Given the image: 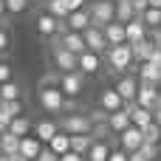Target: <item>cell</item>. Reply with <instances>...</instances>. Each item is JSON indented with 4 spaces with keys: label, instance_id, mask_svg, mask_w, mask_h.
<instances>
[{
    "label": "cell",
    "instance_id": "6da1fadb",
    "mask_svg": "<svg viewBox=\"0 0 161 161\" xmlns=\"http://www.w3.org/2000/svg\"><path fill=\"white\" fill-rule=\"evenodd\" d=\"M105 62H108V68L113 71V74H127L136 62H133V48H130V42H122V45H110L108 51H105Z\"/></svg>",
    "mask_w": 161,
    "mask_h": 161
},
{
    "label": "cell",
    "instance_id": "7a4b0ae2",
    "mask_svg": "<svg viewBox=\"0 0 161 161\" xmlns=\"http://www.w3.org/2000/svg\"><path fill=\"white\" fill-rule=\"evenodd\" d=\"M57 125H59V130L62 133H68V136H76V133H91L93 130V122H91V116L88 113H62V119H57Z\"/></svg>",
    "mask_w": 161,
    "mask_h": 161
},
{
    "label": "cell",
    "instance_id": "3957f363",
    "mask_svg": "<svg viewBox=\"0 0 161 161\" xmlns=\"http://www.w3.org/2000/svg\"><path fill=\"white\" fill-rule=\"evenodd\" d=\"M37 102L45 113L51 116H62V108H65V96L59 88H37Z\"/></svg>",
    "mask_w": 161,
    "mask_h": 161
},
{
    "label": "cell",
    "instance_id": "277c9868",
    "mask_svg": "<svg viewBox=\"0 0 161 161\" xmlns=\"http://www.w3.org/2000/svg\"><path fill=\"white\" fill-rule=\"evenodd\" d=\"M88 11H91V23L96 28H105L108 23L116 20V0H93Z\"/></svg>",
    "mask_w": 161,
    "mask_h": 161
},
{
    "label": "cell",
    "instance_id": "5b68a950",
    "mask_svg": "<svg viewBox=\"0 0 161 161\" xmlns=\"http://www.w3.org/2000/svg\"><path fill=\"white\" fill-rule=\"evenodd\" d=\"M51 62L59 74H71V71H79V57L57 42H51Z\"/></svg>",
    "mask_w": 161,
    "mask_h": 161
},
{
    "label": "cell",
    "instance_id": "8992f818",
    "mask_svg": "<svg viewBox=\"0 0 161 161\" xmlns=\"http://www.w3.org/2000/svg\"><path fill=\"white\" fill-rule=\"evenodd\" d=\"M34 28H37V34H40V37H45V40H54L57 34H62V31H65V23H62V20H57L54 14H48V11L42 8V11H37Z\"/></svg>",
    "mask_w": 161,
    "mask_h": 161
},
{
    "label": "cell",
    "instance_id": "52a82bcc",
    "mask_svg": "<svg viewBox=\"0 0 161 161\" xmlns=\"http://www.w3.org/2000/svg\"><path fill=\"white\" fill-rule=\"evenodd\" d=\"M59 91H62L65 99H79L82 91H85V74H79V71L62 74L59 76Z\"/></svg>",
    "mask_w": 161,
    "mask_h": 161
},
{
    "label": "cell",
    "instance_id": "ba28073f",
    "mask_svg": "<svg viewBox=\"0 0 161 161\" xmlns=\"http://www.w3.org/2000/svg\"><path fill=\"white\" fill-rule=\"evenodd\" d=\"M51 42H57V45H62V48H68V51H74L76 57L82 54V51H88L85 48V37H82V31H62V34H57Z\"/></svg>",
    "mask_w": 161,
    "mask_h": 161
},
{
    "label": "cell",
    "instance_id": "9c48e42d",
    "mask_svg": "<svg viewBox=\"0 0 161 161\" xmlns=\"http://www.w3.org/2000/svg\"><path fill=\"white\" fill-rule=\"evenodd\" d=\"M116 139H119V147H122L125 153H136V150H142V144H144V133H142L136 125H130L127 130H122Z\"/></svg>",
    "mask_w": 161,
    "mask_h": 161
},
{
    "label": "cell",
    "instance_id": "30bf717a",
    "mask_svg": "<svg viewBox=\"0 0 161 161\" xmlns=\"http://www.w3.org/2000/svg\"><path fill=\"white\" fill-rule=\"evenodd\" d=\"M116 93L125 99V102H136V93H139V76L136 74H122L116 79Z\"/></svg>",
    "mask_w": 161,
    "mask_h": 161
},
{
    "label": "cell",
    "instance_id": "8fae6325",
    "mask_svg": "<svg viewBox=\"0 0 161 161\" xmlns=\"http://www.w3.org/2000/svg\"><path fill=\"white\" fill-rule=\"evenodd\" d=\"M82 37H85V48H88V51H96V54L105 57V51H108V40H105V31H102V28L88 25V28L82 31Z\"/></svg>",
    "mask_w": 161,
    "mask_h": 161
},
{
    "label": "cell",
    "instance_id": "7c38bea8",
    "mask_svg": "<svg viewBox=\"0 0 161 161\" xmlns=\"http://www.w3.org/2000/svg\"><path fill=\"white\" fill-rule=\"evenodd\" d=\"M158 88H161V85H150V82H139L136 105H139V108H147V110H156V105H158Z\"/></svg>",
    "mask_w": 161,
    "mask_h": 161
},
{
    "label": "cell",
    "instance_id": "4fadbf2b",
    "mask_svg": "<svg viewBox=\"0 0 161 161\" xmlns=\"http://www.w3.org/2000/svg\"><path fill=\"white\" fill-rule=\"evenodd\" d=\"M102 62H105L102 54H96V51H82V54H79V74L96 76V74L102 71Z\"/></svg>",
    "mask_w": 161,
    "mask_h": 161
},
{
    "label": "cell",
    "instance_id": "5bb4252c",
    "mask_svg": "<svg viewBox=\"0 0 161 161\" xmlns=\"http://www.w3.org/2000/svg\"><path fill=\"white\" fill-rule=\"evenodd\" d=\"M62 23H65V28H68V31H85L88 25H93V23H91V11H88V6H85V8L71 11Z\"/></svg>",
    "mask_w": 161,
    "mask_h": 161
},
{
    "label": "cell",
    "instance_id": "9a60e30c",
    "mask_svg": "<svg viewBox=\"0 0 161 161\" xmlns=\"http://www.w3.org/2000/svg\"><path fill=\"white\" fill-rule=\"evenodd\" d=\"M125 108L130 110V122L139 127V130H144L147 125H153L156 119H153V110H147V108H139L136 102H125Z\"/></svg>",
    "mask_w": 161,
    "mask_h": 161
},
{
    "label": "cell",
    "instance_id": "2e32d148",
    "mask_svg": "<svg viewBox=\"0 0 161 161\" xmlns=\"http://www.w3.org/2000/svg\"><path fill=\"white\" fill-rule=\"evenodd\" d=\"M99 108H102L105 113H113V110H122V108H125V99L116 93V88H105V91L99 93Z\"/></svg>",
    "mask_w": 161,
    "mask_h": 161
},
{
    "label": "cell",
    "instance_id": "e0dca14e",
    "mask_svg": "<svg viewBox=\"0 0 161 161\" xmlns=\"http://www.w3.org/2000/svg\"><path fill=\"white\" fill-rule=\"evenodd\" d=\"M130 125H133V122H130V110H127V108L108 113V127H110V133H113V136H119V133H122V130H127Z\"/></svg>",
    "mask_w": 161,
    "mask_h": 161
},
{
    "label": "cell",
    "instance_id": "ac0fdd59",
    "mask_svg": "<svg viewBox=\"0 0 161 161\" xmlns=\"http://www.w3.org/2000/svg\"><path fill=\"white\" fill-rule=\"evenodd\" d=\"M57 133H59V125H57L54 119H40V122H34V136H37L42 144H48Z\"/></svg>",
    "mask_w": 161,
    "mask_h": 161
},
{
    "label": "cell",
    "instance_id": "d6986e66",
    "mask_svg": "<svg viewBox=\"0 0 161 161\" xmlns=\"http://www.w3.org/2000/svg\"><path fill=\"white\" fill-rule=\"evenodd\" d=\"M125 34H127V42H130V45L147 40V25H144V20H142V17H133L130 23H125Z\"/></svg>",
    "mask_w": 161,
    "mask_h": 161
},
{
    "label": "cell",
    "instance_id": "ffe728a7",
    "mask_svg": "<svg viewBox=\"0 0 161 161\" xmlns=\"http://www.w3.org/2000/svg\"><path fill=\"white\" fill-rule=\"evenodd\" d=\"M102 31H105L108 48H110V45H122V42H127V34H125V23H119V20L108 23V25H105Z\"/></svg>",
    "mask_w": 161,
    "mask_h": 161
},
{
    "label": "cell",
    "instance_id": "44dd1931",
    "mask_svg": "<svg viewBox=\"0 0 161 161\" xmlns=\"http://www.w3.org/2000/svg\"><path fill=\"white\" fill-rule=\"evenodd\" d=\"M42 147H45V144H42V142H40L34 133H31V136L20 139V150H17V153H20V156H25L28 161H34L37 156H40V153H42Z\"/></svg>",
    "mask_w": 161,
    "mask_h": 161
},
{
    "label": "cell",
    "instance_id": "7402d4cb",
    "mask_svg": "<svg viewBox=\"0 0 161 161\" xmlns=\"http://www.w3.org/2000/svg\"><path fill=\"white\" fill-rule=\"evenodd\" d=\"M130 48H133V62H136V65L147 62V59L153 57V51H156V45H153V40H150V37H147V40H142V42H133Z\"/></svg>",
    "mask_w": 161,
    "mask_h": 161
},
{
    "label": "cell",
    "instance_id": "603a6c76",
    "mask_svg": "<svg viewBox=\"0 0 161 161\" xmlns=\"http://www.w3.org/2000/svg\"><path fill=\"white\" fill-rule=\"evenodd\" d=\"M8 133H14L17 139H25V136H31L34 133V122L23 113V116H17V119H11V127H8Z\"/></svg>",
    "mask_w": 161,
    "mask_h": 161
},
{
    "label": "cell",
    "instance_id": "cb8c5ba5",
    "mask_svg": "<svg viewBox=\"0 0 161 161\" xmlns=\"http://www.w3.org/2000/svg\"><path fill=\"white\" fill-rule=\"evenodd\" d=\"M139 82H150V85H161V68H156L153 62H142L139 65Z\"/></svg>",
    "mask_w": 161,
    "mask_h": 161
},
{
    "label": "cell",
    "instance_id": "d4e9b609",
    "mask_svg": "<svg viewBox=\"0 0 161 161\" xmlns=\"http://www.w3.org/2000/svg\"><path fill=\"white\" fill-rule=\"evenodd\" d=\"M110 150H113L110 142H93L91 150H88V156H85V161H108L110 158Z\"/></svg>",
    "mask_w": 161,
    "mask_h": 161
},
{
    "label": "cell",
    "instance_id": "484cf974",
    "mask_svg": "<svg viewBox=\"0 0 161 161\" xmlns=\"http://www.w3.org/2000/svg\"><path fill=\"white\" fill-rule=\"evenodd\" d=\"M45 147H48L51 153H57V156H65V153H71V136L59 130V133H57V136H54Z\"/></svg>",
    "mask_w": 161,
    "mask_h": 161
},
{
    "label": "cell",
    "instance_id": "4316f807",
    "mask_svg": "<svg viewBox=\"0 0 161 161\" xmlns=\"http://www.w3.org/2000/svg\"><path fill=\"white\" fill-rule=\"evenodd\" d=\"M93 142H96V139H93L91 133H76V136H71V150L79 153V156H88V150H91Z\"/></svg>",
    "mask_w": 161,
    "mask_h": 161
},
{
    "label": "cell",
    "instance_id": "83f0119b",
    "mask_svg": "<svg viewBox=\"0 0 161 161\" xmlns=\"http://www.w3.org/2000/svg\"><path fill=\"white\" fill-rule=\"evenodd\" d=\"M0 99H6V102H11V99H23V85H20L17 79L3 82V85H0Z\"/></svg>",
    "mask_w": 161,
    "mask_h": 161
},
{
    "label": "cell",
    "instance_id": "f1b7e54d",
    "mask_svg": "<svg viewBox=\"0 0 161 161\" xmlns=\"http://www.w3.org/2000/svg\"><path fill=\"white\" fill-rule=\"evenodd\" d=\"M20 150V139L14 133H0V156H14Z\"/></svg>",
    "mask_w": 161,
    "mask_h": 161
},
{
    "label": "cell",
    "instance_id": "f546056e",
    "mask_svg": "<svg viewBox=\"0 0 161 161\" xmlns=\"http://www.w3.org/2000/svg\"><path fill=\"white\" fill-rule=\"evenodd\" d=\"M133 17H139L136 8H133V3L130 0H116V20L119 23H130Z\"/></svg>",
    "mask_w": 161,
    "mask_h": 161
},
{
    "label": "cell",
    "instance_id": "4dcf8cb0",
    "mask_svg": "<svg viewBox=\"0 0 161 161\" xmlns=\"http://www.w3.org/2000/svg\"><path fill=\"white\" fill-rule=\"evenodd\" d=\"M142 20H144V25H147V31H153V28H161V8H144L142 14H139Z\"/></svg>",
    "mask_w": 161,
    "mask_h": 161
},
{
    "label": "cell",
    "instance_id": "1f68e13d",
    "mask_svg": "<svg viewBox=\"0 0 161 161\" xmlns=\"http://www.w3.org/2000/svg\"><path fill=\"white\" fill-rule=\"evenodd\" d=\"M45 11L48 14H54L57 20H65L71 11H68V6H65V0H45Z\"/></svg>",
    "mask_w": 161,
    "mask_h": 161
},
{
    "label": "cell",
    "instance_id": "d6a6232c",
    "mask_svg": "<svg viewBox=\"0 0 161 161\" xmlns=\"http://www.w3.org/2000/svg\"><path fill=\"white\" fill-rule=\"evenodd\" d=\"M142 133H144V144H161V125H158V122L147 125Z\"/></svg>",
    "mask_w": 161,
    "mask_h": 161
},
{
    "label": "cell",
    "instance_id": "836d02e7",
    "mask_svg": "<svg viewBox=\"0 0 161 161\" xmlns=\"http://www.w3.org/2000/svg\"><path fill=\"white\" fill-rule=\"evenodd\" d=\"M59 76H62V74H59L57 68H54V71H45V74L40 76V85H37V88H59Z\"/></svg>",
    "mask_w": 161,
    "mask_h": 161
},
{
    "label": "cell",
    "instance_id": "e575fe53",
    "mask_svg": "<svg viewBox=\"0 0 161 161\" xmlns=\"http://www.w3.org/2000/svg\"><path fill=\"white\" fill-rule=\"evenodd\" d=\"M28 6H31V0H6V11H8L11 17L25 14V11H28Z\"/></svg>",
    "mask_w": 161,
    "mask_h": 161
},
{
    "label": "cell",
    "instance_id": "d590c367",
    "mask_svg": "<svg viewBox=\"0 0 161 161\" xmlns=\"http://www.w3.org/2000/svg\"><path fill=\"white\" fill-rule=\"evenodd\" d=\"M8 79H14V71H11V65L0 57V85H3V82H8Z\"/></svg>",
    "mask_w": 161,
    "mask_h": 161
},
{
    "label": "cell",
    "instance_id": "8d00e7d4",
    "mask_svg": "<svg viewBox=\"0 0 161 161\" xmlns=\"http://www.w3.org/2000/svg\"><path fill=\"white\" fill-rule=\"evenodd\" d=\"M8 45H11V37H8V31H6V25L0 28V57L8 51Z\"/></svg>",
    "mask_w": 161,
    "mask_h": 161
},
{
    "label": "cell",
    "instance_id": "74e56055",
    "mask_svg": "<svg viewBox=\"0 0 161 161\" xmlns=\"http://www.w3.org/2000/svg\"><path fill=\"white\" fill-rule=\"evenodd\" d=\"M142 153H144V158L156 161L158 158V144H142Z\"/></svg>",
    "mask_w": 161,
    "mask_h": 161
},
{
    "label": "cell",
    "instance_id": "f35d334b",
    "mask_svg": "<svg viewBox=\"0 0 161 161\" xmlns=\"http://www.w3.org/2000/svg\"><path fill=\"white\" fill-rule=\"evenodd\" d=\"M108 161H130V153H125L122 147H113L110 150V158Z\"/></svg>",
    "mask_w": 161,
    "mask_h": 161
},
{
    "label": "cell",
    "instance_id": "ab89813d",
    "mask_svg": "<svg viewBox=\"0 0 161 161\" xmlns=\"http://www.w3.org/2000/svg\"><path fill=\"white\" fill-rule=\"evenodd\" d=\"M88 116H91V122H93V125H102V122H108V113H105L102 108H96V110H91Z\"/></svg>",
    "mask_w": 161,
    "mask_h": 161
},
{
    "label": "cell",
    "instance_id": "60d3db41",
    "mask_svg": "<svg viewBox=\"0 0 161 161\" xmlns=\"http://www.w3.org/2000/svg\"><path fill=\"white\" fill-rule=\"evenodd\" d=\"M34 161H59V156H57V153H51L48 147H42V153H40Z\"/></svg>",
    "mask_w": 161,
    "mask_h": 161
},
{
    "label": "cell",
    "instance_id": "b9f144b4",
    "mask_svg": "<svg viewBox=\"0 0 161 161\" xmlns=\"http://www.w3.org/2000/svg\"><path fill=\"white\" fill-rule=\"evenodd\" d=\"M8 127H11V116L0 110V133H8Z\"/></svg>",
    "mask_w": 161,
    "mask_h": 161
},
{
    "label": "cell",
    "instance_id": "7bdbcfd3",
    "mask_svg": "<svg viewBox=\"0 0 161 161\" xmlns=\"http://www.w3.org/2000/svg\"><path fill=\"white\" fill-rule=\"evenodd\" d=\"M65 6H68V11H76V8H85L88 0H65Z\"/></svg>",
    "mask_w": 161,
    "mask_h": 161
},
{
    "label": "cell",
    "instance_id": "ee69618b",
    "mask_svg": "<svg viewBox=\"0 0 161 161\" xmlns=\"http://www.w3.org/2000/svg\"><path fill=\"white\" fill-rule=\"evenodd\" d=\"M147 37L153 40V45H156V48H161V28H153V31H147Z\"/></svg>",
    "mask_w": 161,
    "mask_h": 161
},
{
    "label": "cell",
    "instance_id": "f6af8a7d",
    "mask_svg": "<svg viewBox=\"0 0 161 161\" xmlns=\"http://www.w3.org/2000/svg\"><path fill=\"white\" fill-rule=\"evenodd\" d=\"M130 3H133V8H136V14H142L144 8H150V3H147V0H130Z\"/></svg>",
    "mask_w": 161,
    "mask_h": 161
},
{
    "label": "cell",
    "instance_id": "bcb514c9",
    "mask_svg": "<svg viewBox=\"0 0 161 161\" xmlns=\"http://www.w3.org/2000/svg\"><path fill=\"white\" fill-rule=\"evenodd\" d=\"M59 161H85V156H79V153H65V156H59Z\"/></svg>",
    "mask_w": 161,
    "mask_h": 161
},
{
    "label": "cell",
    "instance_id": "7dc6e473",
    "mask_svg": "<svg viewBox=\"0 0 161 161\" xmlns=\"http://www.w3.org/2000/svg\"><path fill=\"white\" fill-rule=\"evenodd\" d=\"M147 62H153L156 68H161V48H156V51H153V57H150Z\"/></svg>",
    "mask_w": 161,
    "mask_h": 161
},
{
    "label": "cell",
    "instance_id": "c3c4849f",
    "mask_svg": "<svg viewBox=\"0 0 161 161\" xmlns=\"http://www.w3.org/2000/svg\"><path fill=\"white\" fill-rule=\"evenodd\" d=\"M130 161H150V158H144V153L136 150V153H130Z\"/></svg>",
    "mask_w": 161,
    "mask_h": 161
},
{
    "label": "cell",
    "instance_id": "681fc988",
    "mask_svg": "<svg viewBox=\"0 0 161 161\" xmlns=\"http://www.w3.org/2000/svg\"><path fill=\"white\" fill-rule=\"evenodd\" d=\"M8 17V11H6V0H0V20H6Z\"/></svg>",
    "mask_w": 161,
    "mask_h": 161
},
{
    "label": "cell",
    "instance_id": "f907efd6",
    "mask_svg": "<svg viewBox=\"0 0 161 161\" xmlns=\"http://www.w3.org/2000/svg\"><path fill=\"white\" fill-rule=\"evenodd\" d=\"M8 161H28L25 156H20V153H14V156H8Z\"/></svg>",
    "mask_w": 161,
    "mask_h": 161
},
{
    "label": "cell",
    "instance_id": "816d5d0a",
    "mask_svg": "<svg viewBox=\"0 0 161 161\" xmlns=\"http://www.w3.org/2000/svg\"><path fill=\"white\" fill-rule=\"evenodd\" d=\"M147 3H150L153 8H161V0H147Z\"/></svg>",
    "mask_w": 161,
    "mask_h": 161
},
{
    "label": "cell",
    "instance_id": "f5cc1de1",
    "mask_svg": "<svg viewBox=\"0 0 161 161\" xmlns=\"http://www.w3.org/2000/svg\"><path fill=\"white\" fill-rule=\"evenodd\" d=\"M156 108H161V88H158V105H156Z\"/></svg>",
    "mask_w": 161,
    "mask_h": 161
},
{
    "label": "cell",
    "instance_id": "db71d44e",
    "mask_svg": "<svg viewBox=\"0 0 161 161\" xmlns=\"http://www.w3.org/2000/svg\"><path fill=\"white\" fill-rule=\"evenodd\" d=\"M0 161H8V156H0Z\"/></svg>",
    "mask_w": 161,
    "mask_h": 161
},
{
    "label": "cell",
    "instance_id": "11a10c76",
    "mask_svg": "<svg viewBox=\"0 0 161 161\" xmlns=\"http://www.w3.org/2000/svg\"><path fill=\"white\" fill-rule=\"evenodd\" d=\"M0 28H3V20H0Z\"/></svg>",
    "mask_w": 161,
    "mask_h": 161
}]
</instances>
